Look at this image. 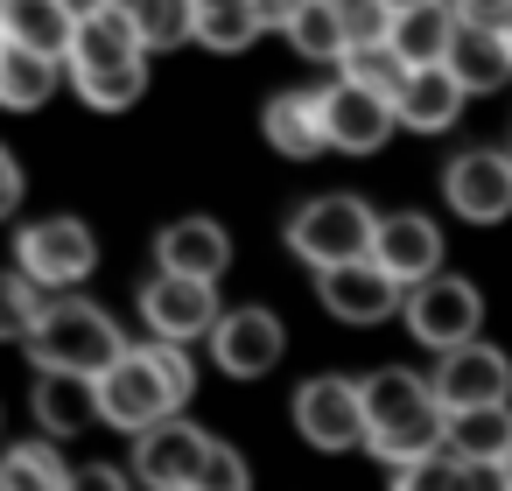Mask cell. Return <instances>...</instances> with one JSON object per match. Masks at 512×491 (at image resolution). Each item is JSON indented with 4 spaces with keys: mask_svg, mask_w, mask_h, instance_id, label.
Instances as JSON below:
<instances>
[{
    "mask_svg": "<svg viewBox=\"0 0 512 491\" xmlns=\"http://www.w3.org/2000/svg\"><path fill=\"white\" fill-rule=\"evenodd\" d=\"M463 22H484V29H505L512 22V0H449Z\"/></svg>",
    "mask_w": 512,
    "mask_h": 491,
    "instance_id": "cell-35",
    "label": "cell"
},
{
    "mask_svg": "<svg viewBox=\"0 0 512 491\" xmlns=\"http://www.w3.org/2000/svg\"><path fill=\"white\" fill-rule=\"evenodd\" d=\"M120 8L134 15L148 50H176V43L197 36V0H120Z\"/></svg>",
    "mask_w": 512,
    "mask_h": 491,
    "instance_id": "cell-29",
    "label": "cell"
},
{
    "mask_svg": "<svg viewBox=\"0 0 512 491\" xmlns=\"http://www.w3.org/2000/svg\"><path fill=\"white\" fill-rule=\"evenodd\" d=\"M148 358H155V372L169 379V393H176V400H190V393H197V372H190V358L176 351V337H155V344H148Z\"/></svg>",
    "mask_w": 512,
    "mask_h": 491,
    "instance_id": "cell-34",
    "label": "cell"
},
{
    "mask_svg": "<svg viewBox=\"0 0 512 491\" xmlns=\"http://www.w3.org/2000/svg\"><path fill=\"white\" fill-rule=\"evenodd\" d=\"M190 484H197V491H253V477H246V456H239L232 442H211Z\"/></svg>",
    "mask_w": 512,
    "mask_h": 491,
    "instance_id": "cell-33",
    "label": "cell"
},
{
    "mask_svg": "<svg viewBox=\"0 0 512 491\" xmlns=\"http://www.w3.org/2000/svg\"><path fill=\"white\" fill-rule=\"evenodd\" d=\"M316 302L344 323H386L407 295L379 260H344V267H316Z\"/></svg>",
    "mask_w": 512,
    "mask_h": 491,
    "instance_id": "cell-11",
    "label": "cell"
},
{
    "mask_svg": "<svg viewBox=\"0 0 512 491\" xmlns=\"http://www.w3.org/2000/svg\"><path fill=\"white\" fill-rule=\"evenodd\" d=\"M71 470L50 442H15L8 456H0V491H64Z\"/></svg>",
    "mask_w": 512,
    "mask_h": 491,
    "instance_id": "cell-28",
    "label": "cell"
},
{
    "mask_svg": "<svg viewBox=\"0 0 512 491\" xmlns=\"http://www.w3.org/2000/svg\"><path fill=\"white\" fill-rule=\"evenodd\" d=\"M15 260L22 274H36L43 288H78L92 267H99V239L85 218H36L22 239H15Z\"/></svg>",
    "mask_w": 512,
    "mask_h": 491,
    "instance_id": "cell-6",
    "label": "cell"
},
{
    "mask_svg": "<svg viewBox=\"0 0 512 491\" xmlns=\"http://www.w3.org/2000/svg\"><path fill=\"white\" fill-rule=\"evenodd\" d=\"M155 253H162L169 274H197V281H218V274L232 267V239H225L218 218H183V225H169V232L155 239Z\"/></svg>",
    "mask_w": 512,
    "mask_h": 491,
    "instance_id": "cell-20",
    "label": "cell"
},
{
    "mask_svg": "<svg viewBox=\"0 0 512 491\" xmlns=\"http://www.w3.org/2000/svg\"><path fill=\"white\" fill-rule=\"evenodd\" d=\"M267 141L281 148V155H295V162H309V155H323L330 148V127H323V92H281L274 106H267Z\"/></svg>",
    "mask_w": 512,
    "mask_h": 491,
    "instance_id": "cell-22",
    "label": "cell"
},
{
    "mask_svg": "<svg viewBox=\"0 0 512 491\" xmlns=\"http://www.w3.org/2000/svg\"><path fill=\"white\" fill-rule=\"evenodd\" d=\"M204 449H211V435L169 414V421H155V428L134 435V470H141L148 491H155V484H190L197 463H204Z\"/></svg>",
    "mask_w": 512,
    "mask_h": 491,
    "instance_id": "cell-16",
    "label": "cell"
},
{
    "mask_svg": "<svg viewBox=\"0 0 512 491\" xmlns=\"http://www.w3.org/2000/svg\"><path fill=\"white\" fill-rule=\"evenodd\" d=\"M372 260H379L400 288H414V281H428V274L442 267V232H435L421 211H393V218H379Z\"/></svg>",
    "mask_w": 512,
    "mask_h": 491,
    "instance_id": "cell-17",
    "label": "cell"
},
{
    "mask_svg": "<svg viewBox=\"0 0 512 491\" xmlns=\"http://www.w3.org/2000/svg\"><path fill=\"white\" fill-rule=\"evenodd\" d=\"M463 491H512V477H505V463H470L463 456Z\"/></svg>",
    "mask_w": 512,
    "mask_h": 491,
    "instance_id": "cell-36",
    "label": "cell"
},
{
    "mask_svg": "<svg viewBox=\"0 0 512 491\" xmlns=\"http://www.w3.org/2000/svg\"><path fill=\"white\" fill-rule=\"evenodd\" d=\"M43 435H85L99 421V379L92 372H36V393H29Z\"/></svg>",
    "mask_w": 512,
    "mask_h": 491,
    "instance_id": "cell-18",
    "label": "cell"
},
{
    "mask_svg": "<svg viewBox=\"0 0 512 491\" xmlns=\"http://www.w3.org/2000/svg\"><path fill=\"white\" fill-rule=\"evenodd\" d=\"M505 477H512V456H505Z\"/></svg>",
    "mask_w": 512,
    "mask_h": 491,
    "instance_id": "cell-44",
    "label": "cell"
},
{
    "mask_svg": "<svg viewBox=\"0 0 512 491\" xmlns=\"http://www.w3.org/2000/svg\"><path fill=\"white\" fill-rule=\"evenodd\" d=\"M141 323H148L155 337H176V344L211 337V330H218V295H211V281L162 267V274L141 288Z\"/></svg>",
    "mask_w": 512,
    "mask_h": 491,
    "instance_id": "cell-10",
    "label": "cell"
},
{
    "mask_svg": "<svg viewBox=\"0 0 512 491\" xmlns=\"http://www.w3.org/2000/svg\"><path fill=\"white\" fill-rule=\"evenodd\" d=\"M260 29H267L260 22V0H197V43L218 50V57L246 50Z\"/></svg>",
    "mask_w": 512,
    "mask_h": 491,
    "instance_id": "cell-26",
    "label": "cell"
},
{
    "mask_svg": "<svg viewBox=\"0 0 512 491\" xmlns=\"http://www.w3.org/2000/svg\"><path fill=\"white\" fill-rule=\"evenodd\" d=\"M0 43H8V29H0Z\"/></svg>",
    "mask_w": 512,
    "mask_h": 491,
    "instance_id": "cell-45",
    "label": "cell"
},
{
    "mask_svg": "<svg viewBox=\"0 0 512 491\" xmlns=\"http://www.w3.org/2000/svg\"><path fill=\"white\" fill-rule=\"evenodd\" d=\"M22 204V169H15V155L8 148H0V218H8Z\"/></svg>",
    "mask_w": 512,
    "mask_h": 491,
    "instance_id": "cell-38",
    "label": "cell"
},
{
    "mask_svg": "<svg viewBox=\"0 0 512 491\" xmlns=\"http://www.w3.org/2000/svg\"><path fill=\"white\" fill-rule=\"evenodd\" d=\"M0 414H8V407H0Z\"/></svg>",
    "mask_w": 512,
    "mask_h": 491,
    "instance_id": "cell-46",
    "label": "cell"
},
{
    "mask_svg": "<svg viewBox=\"0 0 512 491\" xmlns=\"http://www.w3.org/2000/svg\"><path fill=\"white\" fill-rule=\"evenodd\" d=\"M505 50H512V22H505Z\"/></svg>",
    "mask_w": 512,
    "mask_h": 491,
    "instance_id": "cell-42",
    "label": "cell"
},
{
    "mask_svg": "<svg viewBox=\"0 0 512 491\" xmlns=\"http://www.w3.org/2000/svg\"><path fill=\"white\" fill-rule=\"evenodd\" d=\"M449 71L470 85V92H498L512 78V50H505V29H484V22H463L456 43H449Z\"/></svg>",
    "mask_w": 512,
    "mask_h": 491,
    "instance_id": "cell-23",
    "label": "cell"
},
{
    "mask_svg": "<svg viewBox=\"0 0 512 491\" xmlns=\"http://www.w3.org/2000/svg\"><path fill=\"white\" fill-rule=\"evenodd\" d=\"M64 491H127V477L120 470H106V463H85V470H71V484Z\"/></svg>",
    "mask_w": 512,
    "mask_h": 491,
    "instance_id": "cell-37",
    "label": "cell"
},
{
    "mask_svg": "<svg viewBox=\"0 0 512 491\" xmlns=\"http://www.w3.org/2000/svg\"><path fill=\"white\" fill-rule=\"evenodd\" d=\"M295 428L316 442V449H365V379H337V372H323V379H309L302 393H295Z\"/></svg>",
    "mask_w": 512,
    "mask_h": 491,
    "instance_id": "cell-8",
    "label": "cell"
},
{
    "mask_svg": "<svg viewBox=\"0 0 512 491\" xmlns=\"http://www.w3.org/2000/svg\"><path fill=\"white\" fill-rule=\"evenodd\" d=\"M386 8H393V15H400V8H421V0H386Z\"/></svg>",
    "mask_w": 512,
    "mask_h": 491,
    "instance_id": "cell-40",
    "label": "cell"
},
{
    "mask_svg": "<svg viewBox=\"0 0 512 491\" xmlns=\"http://www.w3.org/2000/svg\"><path fill=\"white\" fill-rule=\"evenodd\" d=\"M365 421H372L365 449L379 463H393V470L449 442V407L435 400V379H414L400 365H386V372L365 379Z\"/></svg>",
    "mask_w": 512,
    "mask_h": 491,
    "instance_id": "cell-2",
    "label": "cell"
},
{
    "mask_svg": "<svg viewBox=\"0 0 512 491\" xmlns=\"http://www.w3.org/2000/svg\"><path fill=\"white\" fill-rule=\"evenodd\" d=\"M71 85L85 106L99 113H120L148 92V43L134 29V15L120 8V0H92V8L78 15V36H71Z\"/></svg>",
    "mask_w": 512,
    "mask_h": 491,
    "instance_id": "cell-1",
    "label": "cell"
},
{
    "mask_svg": "<svg viewBox=\"0 0 512 491\" xmlns=\"http://www.w3.org/2000/svg\"><path fill=\"white\" fill-rule=\"evenodd\" d=\"M449 449L470 456V463H505L512 456V414H505V400L498 407H456L449 414Z\"/></svg>",
    "mask_w": 512,
    "mask_h": 491,
    "instance_id": "cell-25",
    "label": "cell"
},
{
    "mask_svg": "<svg viewBox=\"0 0 512 491\" xmlns=\"http://www.w3.org/2000/svg\"><path fill=\"white\" fill-rule=\"evenodd\" d=\"M155 491H197V484H155Z\"/></svg>",
    "mask_w": 512,
    "mask_h": 491,
    "instance_id": "cell-41",
    "label": "cell"
},
{
    "mask_svg": "<svg viewBox=\"0 0 512 491\" xmlns=\"http://www.w3.org/2000/svg\"><path fill=\"white\" fill-rule=\"evenodd\" d=\"M330 8H351V0H330Z\"/></svg>",
    "mask_w": 512,
    "mask_h": 491,
    "instance_id": "cell-43",
    "label": "cell"
},
{
    "mask_svg": "<svg viewBox=\"0 0 512 491\" xmlns=\"http://www.w3.org/2000/svg\"><path fill=\"white\" fill-rule=\"evenodd\" d=\"M302 8H309V0H260V22H267V29H288Z\"/></svg>",
    "mask_w": 512,
    "mask_h": 491,
    "instance_id": "cell-39",
    "label": "cell"
},
{
    "mask_svg": "<svg viewBox=\"0 0 512 491\" xmlns=\"http://www.w3.org/2000/svg\"><path fill=\"white\" fill-rule=\"evenodd\" d=\"M176 407H183V400H176V393H169V379L155 372L148 344H141V351H120V358L99 372V421H106V428L141 435V428L169 421Z\"/></svg>",
    "mask_w": 512,
    "mask_h": 491,
    "instance_id": "cell-5",
    "label": "cell"
},
{
    "mask_svg": "<svg viewBox=\"0 0 512 491\" xmlns=\"http://www.w3.org/2000/svg\"><path fill=\"white\" fill-rule=\"evenodd\" d=\"M512 393V365H505V351L498 344H456L442 365H435V400L456 414V407H498Z\"/></svg>",
    "mask_w": 512,
    "mask_h": 491,
    "instance_id": "cell-12",
    "label": "cell"
},
{
    "mask_svg": "<svg viewBox=\"0 0 512 491\" xmlns=\"http://www.w3.org/2000/svg\"><path fill=\"white\" fill-rule=\"evenodd\" d=\"M372 239H379V218L358 204V197H316L288 218V246L309 260V267H344V260H372Z\"/></svg>",
    "mask_w": 512,
    "mask_h": 491,
    "instance_id": "cell-4",
    "label": "cell"
},
{
    "mask_svg": "<svg viewBox=\"0 0 512 491\" xmlns=\"http://www.w3.org/2000/svg\"><path fill=\"white\" fill-rule=\"evenodd\" d=\"M456 29H463V15L449 8V0H421V8H400L393 15V36L386 43L407 57V71H421V64H449Z\"/></svg>",
    "mask_w": 512,
    "mask_h": 491,
    "instance_id": "cell-21",
    "label": "cell"
},
{
    "mask_svg": "<svg viewBox=\"0 0 512 491\" xmlns=\"http://www.w3.org/2000/svg\"><path fill=\"white\" fill-rule=\"evenodd\" d=\"M50 92H57V57L29 50V43H0V106L36 113Z\"/></svg>",
    "mask_w": 512,
    "mask_h": 491,
    "instance_id": "cell-24",
    "label": "cell"
},
{
    "mask_svg": "<svg viewBox=\"0 0 512 491\" xmlns=\"http://www.w3.org/2000/svg\"><path fill=\"white\" fill-rule=\"evenodd\" d=\"M393 491H463V456L442 442V449L400 463V470H393Z\"/></svg>",
    "mask_w": 512,
    "mask_h": 491,
    "instance_id": "cell-32",
    "label": "cell"
},
{
    "mask_svg": "<svg viewBox=\"0 0 512 491\" xmlns=\"http://www.w3.org/2000/svg\"><path fill=\"white\" fill-rule=\"evenodd\" d=\"M477 316H484V302H477V288L456 281V274H428V281L407 288V330H414L428 351L470 344V337H477Z\"/></svg>",
    "mask_w": 512,
    "mask_h": 491,
    "instance_id": "cell-7",
    "label": "cell"
},
{
    "mask_svg": "<svg viewBox=\"0 0 512 491\" xmlns=\"http://www.w3.org/2000/svg\"><path fill=\"white\" fill-rule=\"evenodd\" d=\"M344 78H358V85H372V92L393 99L407 85V57L393 43H358V50H344Z\"/></svg>",
    "mask_w": 512,
    "mask_h": 491,
    "instance_id": "cell-31",
    "label": "cell"
},
{
    "mask_svg": "<svg viewBox=\"0 0 512 491\" xmlns=\"http://www.w3.org/2000/svg\"><path fill=\"white\" fill-rule=\"evenodd\" d=\"M120 351H127V344H120V323H113L106 309H92V302H50V316H43L36 337H29L36 372H92V379H99Z\"/></svg>",
    "mask_w": 512,
    "mask_h": 491,
    "instance_id": "cell-3",
    "label": "cell"
},
{
    "mask_svg": "<svg viewBox=\"0 0 512 491\" xmlns=\"http://www.w3.org/2000/svg\"><path fill=\"white\" fill-rule=\"evenodd\" d=\"M323 127H330V148L372 155V148H386V134L400 127V113H393L386 92H372L358 78H337V85H323Z\"/></svg>",
    "mask_w": 512,
    "mask_h": 491,
    "instance_id": "cell-9",
    "label": "cell"
},
{
    "mask_svg": "<svg viewBox=\"0 0 512 491\" xmlns=\"http://www.w3.org/2000/svg\"><path fill=\"white\" fill-rule=\"evenodd\" d=\"M281 316L274 309H232V316H218V330H211V358H218V372H232V379H260V372H274L281 365Z\"/></svg>",
    "mask_w": 512,
    "mask_h": 491,
    "instance_id": "cell-13",
    "label": "cell"
},
{
    "mask_svg": "<svg viewBox=\"0 0 512 491\" xmlns=\"http://www.w3.org/2000/svg\"><path fill=\"white\" fill-rule=\"evenodd\" d=\"M463 99H470V85H463L449 64H421V71H407V85L393 92V113H400L407 134H449L456 113H463Z\"/></svg>",
    "mask_w": 512,
    "mask_h": 491,
    "instance_id": "cell-15",
    "label": "cell"
},
{
    "mask_svg": "<svg viewBox=\"0 0 512 491\" xmlns=\"http://www.w3.org/2000/svg\"><path fill=\"white\" fill-rule=\"evenodd\" d=\"M442 190H449V204H456L470 225H498V218L512 211V155H498V148H470V155L449 162Z\"/></svg>",
    "mask_w": 512,
    "mask_h": 491,
    "instance_id": "cell-14",
    "label": "cell"
},
{
    "mask_svg": "<svg viewBox=\"0 0 512 491\" xmlns=\"http://www.w3.org/2000/svg\"><path fill=\"white\" fill-rule=\"evenodd\" d=\"M78 15L85 8H71V0H0V29H8V43H29L43 57H71Z\"/></svg>",
    "mask_w": 512,
    "mask_h": 491,
    "instance_id": "cell-19",
    "label": "cell"
},
{
    "mask_svg": "<svg viewBox=\"0 0 512 491\" xmlns=\"http://www.w3.org/2000/svg\"><path fill=\"white\" fill-rule=\"evenodd\" d=\"M288 43H295L302 57H316V64H344V50H351V36H344V15L330 8V0H309V8L288 22Z\"/></svg>",
    "mask_w": 512,
    "mask_h": 491,
    "instance_id": "cell-30",
    "label": "cell"
},
{
    "mask_svg": "<svg viewBox=\"0 0 512 491\" xmlns=\"http://www.w3.org/2000/svg\"><path fill=\"white\" fill-rule=\"evenodd\" d=\"M43 316H50V288L36 274H22V267L0 274V344H29Z\"/></svg>",
    "mask_w": 512,
    "mask_h": 491,
    "instance_id": "cell-27",
    "label": "cell"
}]
</instances>
